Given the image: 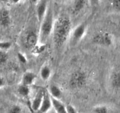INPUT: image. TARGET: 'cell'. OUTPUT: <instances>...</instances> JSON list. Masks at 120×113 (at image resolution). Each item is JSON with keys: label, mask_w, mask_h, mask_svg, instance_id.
Returning <instances> with one entry per match:
<instances>
[{"label": "cell", "mask_w": 120, "mask_h": 113, "mask_svg": "<svg viewBox=\"0 0 120 113\" xmlns=\"http://www.w3.org/2000/svg\"><path fill=\"white\" fill-rule=\"evenodd\" d=\"M39 42L38 35L34 31H30L26 34L25 38V44L30 49H34Z\"/></svg>", "instance_id": "52a82bcc"}, {"label": "cell", "mask_w": 120, "mask_h": 113, "mask_svg": "<svg viewBox=\"0 0 120 113\" xmlns=\"http://www.w3.org/2000/svg\"><path fill=\"white\" fill-rule=\"evenodd\" d=\"M48 93L51 96V97L57 99V100H60V98H61L62 95H63L61 88L55 84H52L49 86Z\"/></svg>", "instance_id": "5bb4252c"}, {"label": "cell", "mask_w": 120, "mask_h": 113, "mask_svg": "<svg viewBox=\"0 0 120 113\" xmlns=\"http://www.w3.org/2000/svg\"><path fill=\"white\" fill-rule=\"evenodd\" d=\"M109 10L115 14H120V0H112L109 1Z\"/></svg>", "instance_id": "ac0fdd59"}, {"label": "cell", "mask_w": 120, "mask_h": 113, "mask_svg": "<svg viewBox=\"0 0 120 113\" xmlns=\"http://www.w3.org/2000/svg\"><path fill=\"white\" fill-rule=\"evenodd\" d=\"M88 1L85 0H77L73 2L72 12L73 15H78L85 7Z\"/></svg>", "instance_id": "4fadbf2b"}, {"label": "cell", "mask_w": 120, "mask_h": 113, "mask_svg": "<svg viewBox=\"0 0 120 113\" xmlns=\"http://www.w3.org/2000/svg\"><path fill=\"white\" fill-rule=\"evenodd\" d=\"M93 113H109V109L105 105H98L93 109Z\"/></svg>", "instance_id": "d6986e66"}, {"label": "cell", "mask_w": 120, "mask_h": 113, "mask_svg": "<svg viewBox=\"0 0 120 113\" xmlns=\"http://www.w3.org/2000/svg\"><path fill=\"white\" fill-rule=\"evenodd\" d=\"M22 109L19 106L17 105H14L11 107L8 111V113H21Z\"/></svg>", "instance_id": "603a6c76"}, {"label": "cell", "mask_w": 120, "mask_h": 113, "mask_svg": "<svg viewBox=\"0 0 120 113\" xmlns=\"http://www.w3.org/2000/svg\"><path fill=\"white\" fill-rule=\"evenodd\" d=\"M17 91H18L19 95L22 97H28L30 94V87L25 86L24 84H21L18 86Z\"/></svg>", "instance_id": "e0dca14e"}, {"label": "cell", "mask_w": 120, "mask_h": 113, "mask_svg": "<svg viewBox=\"0 0 120 113\" xmlns=\"http://www.w3.org/2000/svg\"><path fill=\"white\" fill-rule=\"evenodd\" d=\"M45 91L40 90L36 94L31 104V108L34 112L38 113L43 100Z\"/></svg>", "instance_id": "9c48e42d"}, {"label": "cell", "mask_w": 120, "mask_h": 113, "mask_svg": "<svg viewBox=\"0 0 120 113\" xmlns=\"http://www.w3.org/2000/svg\"><path fill=\"white\" fill-rule=\"evenodd\" d=\"M65 107H66L67 113H78V111L76 109L74 105H72L70 104L66 105Z\"/></svg>", "instance_id": "cb8c5ba5"}, {"label": "cell", "mask_w": 120, "mask_h": 113, "mask_svg": "<svg viewBox=\"0 0 120 113\" xmlns=\"http://www.w3.org/2000/svg\"><path fill=\"white\" fill-rule=\"evenodd\" d=\"M52 108V103L51 96L48 94V91L45 92L43 100L41 103V107L39 109L38 113H48Z\"/></svg>", "instance_id": "ba28073f"}, {"label": "cell", "mask_w": 120, "mask_h": 113, "mask_svg": "<svg viewBox=\"0 0 120 113\" xmlns=\"http://www.w3.org/2000/svg\"><path fill=\"white\" fill-rule=\"evenodd\" d=\"M86 83V74L82 70H76L71 75L69 86L75 90H79L85 86Z\"/></svg>", "instance_id": "277c9868"}, {"label": "cell", "mask_w": 120, "mask_h": 113, "mask_svg": "<svg viewBox=\"0 0 120 113\" xmlns=\"http://www.w3.org/2000/svg\"><path fill=\"white\" fill-rule=\"evenodd\" d=\"M48 7H49L48 2L47 1H40L37 4V17L40 24L45 17Z\"/></svg>", "instance_id": "8992f818"}, {"label": "cell", "mask_w": 120, "mask_h": 113, "mask_svg": "<svg viewBox=\"0 0 120 113\" xmlns=\"http://www.w3.org/2000/svg\"><path fill=\"white\" fill-rule=\"evenodd\" d=\"M8 60V55L4 51H0V65H3L7 62Z\"/></svg>", "instance_id": "44dd1931"}, {"label": "cell", "mask_w": 120, "mask_h": 113, "mask_svg": "<svg viewBox=\"0 0 120 113\" xmlns=\"http://www.w3.org/2000/svg\"><path fill=\"white\" fill-rule=\"evenodd\" d=\"M12 45V43L10 41H2L0 42V50L4 51L10 49Z\"/></svg>", "instance_id": "ffe728a7"}, {"label": "cell", "mask_w": 120, "mask_h": 113, "mask_svg": "<svg viewBox=\"0 0 120 113\" xmlns=\"http://www.w3.org/2000/svg\"><path fill=\"white\" fill-rule=\"evenodd\" d=\"M51 98L52 103V108L54 109L55 113H67L66 107L61 100Z\"/></svg>", "instance_id": "7c38bea8"}, {"label": "cell", "mask_w": 120, "mask_h": 113, "mask_svg": "<svg viewBox=\"0 0 120 113\" xmlns=\"http://www.w3.org/2000/svg\"><path fill=\"white\" fill-rule=\"evenodd\" d=\"M72 31V23L70 18L60 16L55 18L53 27L52 40L55 47L61 48L69 40Z\"/></svg>", "instance_id": "6da1fadb"}, {"label": "cell", "mask_w": 120, "mask_h": 113, "mask_svg": "<svg viewBox=\"0 0 120 113\" xmlns=\"http://www.w3.org/2000/svg\"><path fill=\"white\" fill-rule=\"evenodd\" d=\"M17 57H18V59L19 60V61L21 63H22V64H24L27 63V58H26V56L23 53H21V52L18 53V54H17Z\"/></svg>", "instance_id": "7402d4cb"}, {"label": "cell", "mask_w": 120, "mask_h": 113, "mask_svg": "<svg viewBox=\"0 0 120 113\" xmlns=\"http://www.w3.org/2000/svg\"><path fill=\"white\" fill-rule=\"evenodd\" d=\"M11 24L10 12L5 8L0 9V25L3 27H7Z\"/></svg>", "instance_id": "8fae6325"}, {"label": "cell", "mask_w": 120, "mask_h": 113, "mask_svg": "<svg viewBox=\"0 0 120 113\" xmlns=\"http://www.w3.org/2000/svg\"><path fill=\"white\" fill-rule=\"evenodd\" d=\"M37 75L32 71H26L22 77L21 84L30 87L35 83L37 79Z\"/></svg>", "instance_id": "30bf717a"}, {"label": "cell", "mask_w": 120, "mask_h": 113, "mask_svg": "<svg viewBox=\"0 0 120 113\" xmlns=\"http://www.w3.org/2000/svg\"><path fill=\"white\" fill-rule=\"evenodd\" d=\"M5 85V79H4V78H3V77L0 76V88H3Z\"/></svg>", "instance_id": "d4e9b609"}, {"label": "cell", "mask_w": 120, "mask_h": 113, "mask_svg": "<svg viewBox=\"0 0 120 113\" xmlns=\"http://www.w3.org/2000/svg\"><path fill=\"white\" fill-rule=\"evenodd\" d=\"M86 30L87 25L85 23H81L75 27L74 29L72 30L68 40L70 45L72 47L77 45L84 38L86 33Z\"/></svg>", "instance_id": "3957f363"}, {"label": "cell", "mask_w": 120, "mask_h": 113, "mask_svg": "<svg viewBox=\"0 0 120 113\" xmlns=\"http://www.w3.org/2000/svg\"><path fill=\"white\" fill-rule=\"evenodd\" d=\"M52 74L51 68L48 65H44L40 70V77L44 81H47Z\"/></svg>", "instance_id": "9a60e30c"}, {"label": "cell", "mask_w": 120, "mask_h": 113, "mask_svg": "<svg viewBox=\"0 0 120 113\" xmlns=\"http://www.w3.org/2000/svg\"><path fill=\"white\" fill-rule=\"evenodd\" d=\"M94 44L104 47H110L114 42L112 35L108 32H101L95 34L93 37Z\"/></svg>", "instance_id": "5b68a950"}, {"label": "cell", "mask_w": 120, "mask_h": 113, "mask_svg": "<svg viewBox=\"0 0 120 113\" xmlns=\"http://www.w3.org/2000/svg\"><path fill=\"white\" fill-rule=\"evenodd\" d=\"M112 87L115 90H120V72H116L112 75L111 79Z\"/></svg>", "instance_id": "2e32d148"}, {"label": "cell", "mask_w": 120, "mask_h": 113, "mask_svg": "<svg viewBox=\"0 0 120 113\" xmlns=\"http://www.w3.org/2000/svg\"><path fill=\"white\" fill-rule=\"evenodd\" d=\"M55 19L52 9L49 5L45 17L40 24L38 38L41 45H44L52 34Z\"/></svg>", "instance_id": "7a4b0ae2"}]
</instances>
